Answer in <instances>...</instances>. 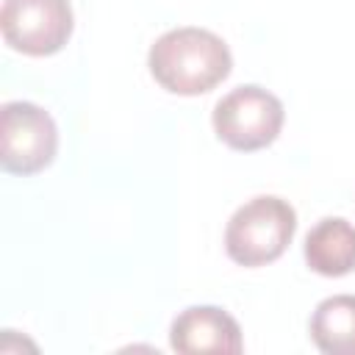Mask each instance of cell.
<instances>
[{
	"label": "cell",
	"instance_id": "1",
	"mask_svg": "<svg viewBox=\"0 0 355 355\" xmlns=\"http://www.w3.org/2000/svg\"><path fill=\"white\" fill-rule=\"evenodd\" d=\"M147 67L161 89L194 97L211 92L230 75L233 55L216 33L186 25L172 28L153 42Z\"/></svg>",
	"mask_w": 355,
	"mask_h": 355
},
{
	"label": "cell",
	"instance_id": "2",
	"mask_svg": "<svg viewBox=\"0 0 355 355\" xmlns=\"http://www.w3.org/2000/svg\"><path fill=\"white\" fill-rule=\"evenodd\" d=\"M297 233V211L288 200L261 194L247 200L225 227V250L239 266L277 261Z\"/></svg>",
	"mask_w": 355,
	"mask_h": 355
},
{
	"label": "cell",
	"instance_id": "3",
	"mask_svg": "<svg viewBox=\"0 0 355 355\" xmlns=\"http://www.w3.org/2000/svg\"><path fill=\"white\" fill-rule=\"evenodd\" d=\"M283 103L266 92L263 86L247 83L227 92L211 114L214 130L219 141H225L233 150L252 153L261 147H269L280 128H283Z\"/></svg>",
	"mask_w": 355,
	"mask_h": 355
},
{
	"label": "cell",
	"instance_id": "4",
	"mask_svg": "<svg viewBox=\"0 0 355 355\" xmlns=\"http://www.w3.org/2000/svg\"><path fill=\"white\" fill-rule=\"evenodd\" d=\"M58 130L53 116L28 100H11L0 108V164L14 175H36L53 164Z\"/></svg>",
	"mask_w": 355,
	"mask_h": 355
},
{
	"label": "cell",
	"instance_id": "5",
	"mask_svg": "<svg viewBox=\"0 0 355 355\" xmlns=\"http://www.w3.org/2000/svg\"><path fill=\"white\" fill-rule=\"evenodd\" d=\"M72 25V6L67 0H3V39L25 55L58 53L69 42Z\"/></svg>",
	"mask_w": 355,
	"mask_h": 355
},
{
	"label": "cell",
	"instance_id": "6",
	"mask_svg": "<svg viewBox=\"0 0 355 355\" xmlns=\"http://www.w3.org/2000/svg\"><path fill=\"white\" fill-rule=\"evenodd\" d=\"M169 344L175 352L183 355H202V352H241V327L239 322L216 308V305H191L180 311L169 327Z\"/></svg>",
	"mask_w": 355,
	"mask_h": 355
},
{
	"label": "cell",
	"instance_id": "7",
	"mask_svg": "<svg viewBox=\"0 0 355 355\" xmlns=\"http://www.w3.org/2000/svg\"><path fill=\"white\" fill-rule=\"evenodd\" d=\"M305 261L316 275L341 277L355 269V225L324 216L305 236Z\"/></svg>",
	"mask_w": 355,
	"mask_h": 355
},
{
	"label": "cell",
	"instance_id": "8",
	"mask_svg": "<svg viewBox=\"0 0 355 355\" xmlns=\"http://www.w3.org/2000/svg\"><path fill=\"white\" fill-rule=\"evenodd\" d=\"M311 341L324 355H355V294L322 300L311 316Z\"/></svg>",
	"mask_w": 355,
	"mask_h": 355
}]
</instances>
